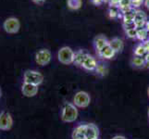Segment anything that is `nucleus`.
Segmentation results:
<instances>
[{"label": "nucleus", "instance_id": "obj_2", "mask_svg": "<svg viewBox=\"0 0 149 139\" xmlns=\"http://www.w3.org/2000/svg\"><path fill=\"white\" fill-rule=\"evenodd\" d=\"M75 53L73 50L69 46H64L61 47L58 53V59L62 64L69 65L74 62Z\"/></svg>", "mask_w": 149, "mask_h": 139}, {"label": "nucleus", "instance_id": "obj_20", "mask_svg": "<svg viewBox=\"0 0 149 139\" xmlns=\"http://www.w3.org/2000/svg\"><path fill=\"white\" fill-rule=\"evenodd\" d=\"M67 5L70 9L72 10H77L81 8V5H83V1L81 0H68L67 1Z\"/></svg>", "mask_w": 149, "mask_h": 139}, {"label": "nucleus", "instance_id": "obj_30", "mask_svg": "<svg viewBox=\"0 0 149 139\" xmlns=\"http://www.w3.org/2000/svg\"><path fill=\"white\" fill-rule=\"evenodd\" d=\"M145 6H146V8L149 10V0H145Z\"/></svg>", "mask_w": 149, "mask_h": 139}, {"label": "nucleus", "instance_id": "obj_32", "mask_svg": "<svg viewBox=\"0 0 149 139\" xmlns=\"http://www.w3.org/2000/svg\"><path fill=\"white\" fill-rule=\"evenodd\" d=\"M145 28L147 30V32L149 33V22H146V26H145Z\"/></svg>", "mask_w": 149, "mask_h": 139}, {"label": "nucleus", "instance_id": "obj_9", "mask_svg": "<svg viewBox=\"0 0 149 139\" xmlns=\"http://www.w3.org/2000/svg\"><path fill=\"white\" fill-rule=\"evenodd\" d=\"M22 94L27 96V97H32L34 96L35 95H37L38 93V86L31 84H26L24 83L22 87Z\"/></svg>", "mask_w": 149, "mask_h": 139}, {"label": "nucleus", "instance_id": "obj_26", "mask_svg": "<svg viewBox=\"0 0 149 139\" xmlns=\"http://www.w3.org/2000/svg\"><path fill=\"white\" fill-rule=\"evenodd\" d=\"M109 15L111 18H116L118 15H119V11H118L116 8H112L109 10Z\"/></svg>", "mask_w": 149, "mask_h": 139}, {"label": "nucleus", "instance_id": "obj_28", "mask_svg": "<svg viewBox=\"0 0 149 139\" xmlns=\"http://www.w3.org/2000/svg\"><path fill=\"white\" fill-rule=\"evenodd\" d=\"M103 2H104V0H92V3L95 5V6H99Z\"/></svg>", "mask_w": 149, "mask_h": 139}, {"label": "nucleus", "instance_id": "obj_14", "mask_svg": "<svg viewBox=\"0 0 149 139\" xmlns=\"http://www.w3.org/2000/svg\"><path fill=\"white\" fill-rule=\"evenodd\" d=\"M109 45L114 49V51L117 52H121L124 48V43L120 38H113L111 41H109Z\"/></svg>", "mask_w": 149, "mask_h": 139}, {"label": "nucleus", "instance_id": "obj_34", "mask_svg": "<svg viewBox=\"0 0 149 139\" xmlns=\"http://www.w3.org/2000/svg\"><path fill=\"white\" fill-rule=\"evenodd\" d=\"M148 96H149V88H148Z\"/></svg>", "mask_w": 149, "mask_h": 139}, {"label": "nucleus", "instance_id": "obj_29", "mask_svg": "<svg viewBox=\"0 0 149 139\" xmlns=\"http://www.w3.org/2000/svg\"><path fill=\"white\" fill-rule=\"evenodd\" d=\"M32 1L37 5H43L45 2V0H32Z\"/></svg>", "mask_w": 149, "mask_h": 139}, {"label": "nucleus", "instance_id": "obj_12", "mask_svg": "<svg viewBox=\"0 0 149 139\" xmlns=\"http://www.w3.org/2000/svg\"><path fill=\"white\" fill-rule=\"evenodd\" d=\"M116 52L114 51L111 46L109 45H107L105 47H103L100 51H98V55L101 57L103 59H112L113 57L115 56Z\"/></svg>", "mask_w": 149, "mask_h": 139}, {"label": "nucleus", "instance_id": "obj_13", "mask_svg": "<svg viewBox=\"0 0 149 139\" xmlns=\"http://www.w3.org/2000/svg\"><path fill=\"white\" fill-rule=\"evenodd\" d=\"M94 44H95V47L96 51L98 52L103 47H105L107 45H109V42L107 41V39L104 36V35H97L94 40Z\"/></svg>", "mask_w": 149, "mask_h": 139}, {"label": "nucleus", "instance_id": "obj_22", "mask_svg": "<svg viewBox=\"0 0 149 139\" xmlns=\"http://www.w3.org/2000/svg\"><path fill=\"white\" fill-rule=\"evenodd\" d=\"M95 71L101 76H105L107 74V69L103 64H97L95 68Z\"/></svg>", "mask_w": 149, "mask_h": 139}, {"label": "nucleus", "instance_id": "obj_21", "mask_svg": "<svg viewBox=\"0 0 149 139\" xmlns=\"http://www.w3.org/2000/svg\"><path fill=\"white\" fill-rule=\"evenodd\" d=\"M146 54H147V51L145 47V45H143V44L138 45L134 49V55L137 57H143Z\"/></svg>", "mask_w": 149, "mask_h": 139}, {"label": "nucleus", "instance_id": "obj_25", "mask_svg": "<svg viewBox=\"0 0 149 139\" xmlns=\"http://www.w3.org/2000/svg\"><path fill=\"white\" fill-rule=\"evenodd\" d=\"M143 0H132V8H138L143 4Z\"/></svg>", "mask_w": 149, "mask_h": 139}, {"label": "nucleus", "instance_id": "obj_33", "mask_svg": "<svg viewBox=\"0 0 149 139\" xmlns=\"http://www.w3.org/2000/svg\"><path fill=\"white\" fill-rule=\"evenodd\" d=\"M0 96H1V90H0Z\"/></svg>", "mask_w": 149, "mask_h": 139}, {"label": "nucleus", "instance_id": "obj_16", "mask_svg": "<svg viewBox=\"0 0 149 139\" xmlns=\"http://www.w3.org/2000/svg\"><path fill=\"white\" fill-rule=\"evenodd\" d=\"M88 55V53L85 52L84 50H79L78 52L75 53V58H74V64L78 65V66H81L84 60L85 59V58Z\"/></svg>", "mask_w": 149, "mask_h": 139}, {"label": "nucleus", "instance_id": "obj_15", "mask_svg": "<svg viewBox=\"0 0 149 139\" xmlns=\"http://www.w3.org/2000/svg\"><path fill=\"white\" fill-rule=\"evenodd\" d=\"M85 127L86 125H80L73 131V139H85Z\"/></svg>", "mask_w": 149, "mask_h": 139}, {"label": "nucleus", "instance_id": "obj_11", "mask_svg": "<svg viewBox=\"0 0 149 139\" xmlns=\"http://www.w3.org/2000/svg\"><path fill=\"white\" fill-rule=\"evenodd\" d=\"M96 66H97L96 60L95 59V58H93V57L90 56L89 54L87 55L85 59L84 60L83 64H81V67L87 71H94V70H95Z\"/></svg>", "mask_w": 149, "mask_h": 139}, {"label": "nucleus", "instance_id": "obj_27", "mask_svg": "<svg viewBox=\"0 0 149 139\" xmlns=\"http://www.w3.org/2000/svg\"><path fill=\"white\" fill-rule=\"evenodd\" d=\"M145 61H146V64L145 67L146 68H149V53H147L145 57Z\"/></svg>", "mask_w": 149, "mask_h": 139}, {"label": "nucleus", "instance_id": "obj_3", "mask_svg": "<svg viewBox=\"0 0 149 139\" xmlns=\"http://www.w3.org/2000/svg\"><path fill=\"white\" fill-rule=\"evenodd\" d=\"M44 81V76L36 71H27L24 73V83L40 85Z\"/></svg>", "mask_w": 149, "mask_h": 139}, {"label": "nucleus", "instance_id": "obj_31", "mask_svg": "<svg viewBox=\"0 0 149 139\" xmlns=\"http://www.w3.org/2000/svg\"><path fill=\"white\" fill-rule=\"evenodd\" d=\"M112 139H126L124 136H114Z\"/></svg>", "mask_w": 149, "mask_h": 139}, {"label": "nucleus", "instance_id": "obj_24", "mask_svg": "<svg viewBox=\"0 0 149 139\" xmlns=\"http://www.w3.org/2000/svg\"><path fill=\"white\" fill-rule=\"evenodd\" d=\"M123 27H124L125 31L131 30V29H136L134 22H128V23H124V22H123Z\"/></svg>", "mask_w": 149, "mask_h": 139}, {"label": "nucleus", "instance_id": "obj_10", "mask_svg": "<svg viewBox=\"0 0 149 139\" xmlns=\"http://www.w3.org/2000/svg\"><path fill=\"white\" fill-rule=\"evenodd\" d=\"M146 19H147V16L145 12L142 11V10H137L135 14V18H134V24L136 26V29L145 27L146 23Z\"/></svg>", "mask_w": 149, "mask_h": 139}, {"label": "nucleus", "instance_id": "obj_4", "mask_svg": "<svg viewBox=\"0 0 149 139\" xmlns=\"http://www.w3.org/2000/svg\"><path fill=\"white\" fill-rule=\"evenodd\" d=\"M3 28L8 34H17L20 28V22L18 18L10 17L5 20V22L3 23Z\"/></svg>", "mask_w": 149, "mask_h": 139}, {"label": "nucleus", "instance_id": "obj_7", "mask_svg": "<svg viewBox=\"0 0 149 139\" xmlns=\"http://www.w3.org/2000/svg\"><path fill=\"white\" fill-rule=\"evenodd\" d=\"M13 125V119L11 115L7 111L0 113V130L8 131L11 129Z\"/></svg>", "mask_w": 149, "mask_h": 139}, {"label": "nucleus", "instance_id": "obj_8", "mask_svg": "<svg viewBox=\"0 0 149 139\" xmlns=\"http://www.w3.org/2000/svg\"><path fill=\"white\" fill-rule=\"evenodd\" d=\"M85 139H98L99 130L96 125L93 123L85 124Z\"/></svg>", "mask_w": 149, "mask_h": 139}, {"label": "nucleus", "instance_id": "obj_35", "mask_svg": "<svg viewBox=\"0 0 149 139\" xmlns=\"http://www.w3.org/2000/svg\"><path fill=\"white\" fill-rule=\"evenodd\" d=\"M148 118H149V110H148Z\"/></svg>", "mask_w": 149, "mask_h": 139}, {"label": "nucleus", "instance_id": "obj_18", "mask_svg": "<svg viewBox=\"0 0 149 139\" xmlns=\"http://www.w3.org/2000/svg\"><path fill=\"white\" fill-rule=\"evenodd\" d=\"M140 41H143L146 42L149 39V33L147 32V30L143 27V28H139L137 29V37Z\"/></svg>", "mask_w": 149, "mask_h": 139}, {"label": "nucleus", "instance_id": "obj_17", "mask_svg": "<svg viewBox=\"0 0 149 139\" xmlns=\"http://www.w3.org/2000/svg\"><path fill=\"white\" fill-rule=\"evenodd\" d=\"M135 14L136 11L133 10L132 8H131L130 10L123 13V20H124V23H128V22H134V18H135Z\"/></svg>", "mask_w": 149, "mask_h": 139}, {"label": "nucleus", "instance_id": "obj_19", "mask_svg": "<svg viewBox=\"0 0 149 139\" xmlns=\"http://www.w3.org/2000/svg\"><path fill=\"white\" fill-rule=\"evenodd\" d=\"M145 64H146L145 58H143V57L135 56L132 59V65L136 67V68H143V67H145Z\"/></svg>", "mask_w": 149, "mask_h": 139}, {"label": "nucleus", "instance_id": "obj_1", "mask_svg": "<svg viewBox=\"0 0 149 139\" xmlns=\"http://www.w3.org/2000/svg\"><path fill=\"white\" fill-rule=\"evenodd\" d=\"M78 117V110L76 107L71 103H66L62 110L61 119L65 122H72Z\"/></svg>", "mask_w": 149, "mask_h": 139}, {"label": "nucleus", "instance_id": "obj_5", "mask_svg": "<svg viewBox=\"0 0 149 139\" xmlns=\"http://www.w3.org/2000/svg\"><path fill=\"white\" fill-rule=\"evenodd\" d=\"M51 57L52 56H51L50 51L48 49L43 48L38 50L36 54H35V61H36V63L38 65L45 66L50 62Z\"/></svg>", "mask_w": 149, "mask_h": 139}, {"label": "nucleus", "instance_id": "obj_6", "mask_svg": "<svg viewBox=\"0 0 149 139\" xmlns=\"http://www.w3.org/2000/svg\"><path fill=\"white\" fill-rule=\"evenodd\" d=\"M74 105L79 108H86L90 104V96L87 94L86 92H78L74 96Z\"/></svg>", "mask_w": 149, "mask_h": 139}, {"label": "nucleus", "instance_id": "obj_23", "mask_svg": "<svg viewBox=\"0 0 149 139\" xmlns=\"http://www.w3.org/2000/svg\"><path fill=\"white\" fill-rule=\"evenodd\" d=\"M126 34L128 35V37L130 38H136L137 37V29H131L125 31Z\"/></svg>", "mask_w": 149, "mask_h": 139}]
</instances>
